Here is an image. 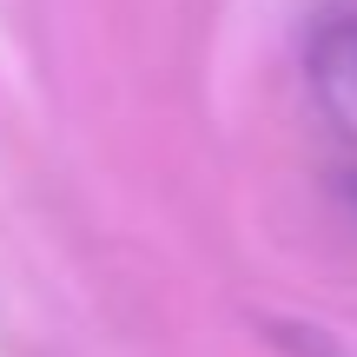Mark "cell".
Wrapping results in <instances>:
<instances>
[{
	"label": "cell",
	"instance_id": "1",
	"mask_svg": "<svg viewBox=\"0 0 357 357\" xmlns=\"http://www.w3.org/2000/svg\"><path fill=\"white\" fill-rule=\"evenodd\" d=\"M305 79L324 119L357 146V7H324L305 33Z\"/></svg>",
	"mask_w": 357,
	"mask_h": 357
},
{
	"label": "cell",
	"instance_id": "2",
	"mask_svg": "<svg viewBox=\"0 0 357 357\" xmlns=\"http://www.w3.org/2000/svg\"><path fill=\"white\" fill-rule=\"evenodd\" d=\"M344 199H351V205H357V172H351V178H344Z\"/></svg>",
	"mask_w": 357,
	"mask_h": 357
}]
</instances>
